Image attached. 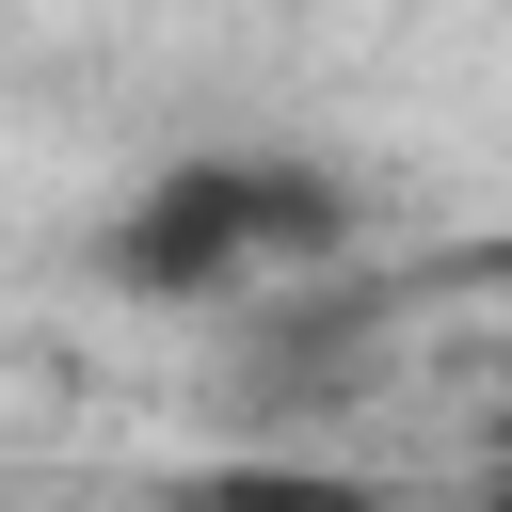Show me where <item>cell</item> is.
Segmentation results:
<instances>
[{"mask_svg":"<svg viewBox=\"0 0 512 512\" xmlns=\"http://www.w3.org/2000/svg\"><path fill=\"white\" fill-rule=\"evenodd\" d=\"M288 256H336V176L320 160H272V144H208L176 160L128 224H112V272L160 288V304H208V288H256Z\"/></svg>","mask_w":512,"mask_h":512,"instance_id":"obj_1","label":"cell"},{"mask_svg":"<svg viewBox=\"0 0 512 512\" xmlns=\"http://www.w3.org/2000/svg\"><path fill=\"white\" fill-rule=\"evenodd\" d=\"M224 512H384V496H368V480H304V464H240Z\"/></svg>","mask_w":512,"mask_h":512,"instance_id":"obj_2","label":"cell"}]
</instances>
